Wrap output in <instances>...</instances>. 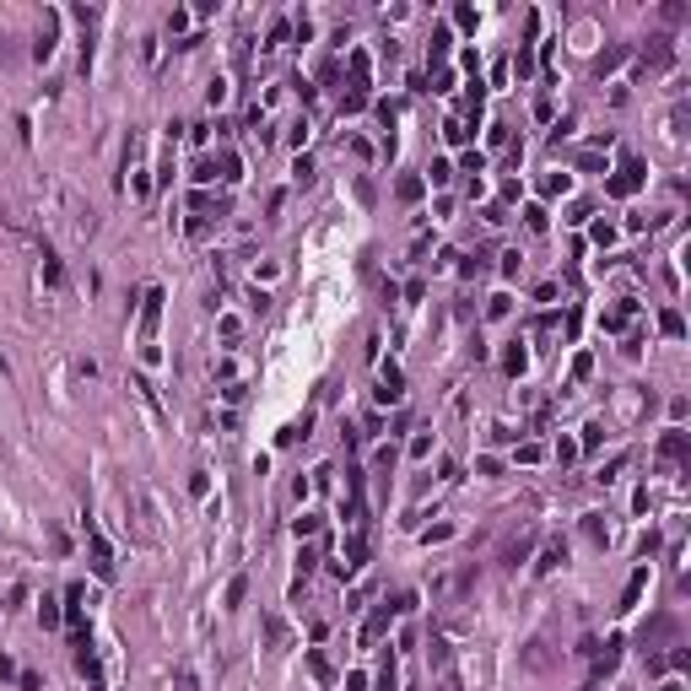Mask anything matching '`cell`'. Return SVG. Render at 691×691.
<instances>
[{
	"mask_svg": "<svg viewBox=\"0 0 691 691\" xmlns=\"http://www.w3.org/2000/svg\"><path fill=\"white\" fill-rule=\"evenodd\" d=\"M637 184H643V163H627V168H621V179H610V195H632Z\"/></svg>",
	"mask_w": 691,
	"mask_h": 691,
	"instance_id": "cell-1",
	"label": "cell"
},
{
	"mask_svg": "<svg viewBox=\"0 0 691 691\" xmlns=\"http://www.w3.org/2000/svg\"><path fill=\"white\" fill-rule=\"evenodd\" d=\"M92 572H98V578H108V572H114V551H108V540H103V535H92Z\"/></svg>",
	"mask_w": 691,
	"mask_h": 691,
	"instance_id": "cell-2",
	"label": "cell"
},
{
	"mask_svg": "<svg viewBox=\"0 0 691 691\" xmlns=\"http://www.w3.org/2000/svg\"><path fill=\"white\" fill-rule=\"evenodd\" d=\"M163 292H157V286H151V292H146V313H141V325H146V335H151V329H157V313H163Z\"/></svg>",
	"mask_w": 691,
	"mask_h": 691,
	"instance_id": "cell-3",
	"label": "cell"
},
{
	"mask_svg": "<svg viewBox=\"0 0 691 691\" xmlns=\"http://www.w3.org/2000/svg\"><path fill=\"white\" fill-rule=\"evenodd\" d=\"M664 459H686V432H664Z\"/></svg>",
	"mask_w": 691,
	"mask_h": 691,
	"instance_id": "cell-4",
	"label": "cell"
},
{
	"mask_svg": "<svg viewBox=\"0 0 691 691\" xmlns=\"http://www.w3.org/2000/svg\"><path fill=\"white\" fill-rule=\"evenodd\" d=\"M643 584H648V567H637V572H632V584H627V600H621V610H632V605H637Z\"/></svg>",
	"mask_w": 691,
	"mask_h": 691,
	"instance_id": "cell-5",
	"label": "cell"
},
{
	"mask_svg": "<svg viewBox=\"0 0 691 691\" xmlns=\"http://www.w3.org/2000/svg\"><path fill=\"white\" fill-rule=\"evenodd\" d=\"M346 556H351L346 567H362V562H367V540H362V535H351V540H346Z\"/></svg>",
	"mask_w": 691,
	"mask_h": 691,
	"instance_id": "cell-6",
	"label": "cell"
},
{
	"mask_svg": "<svg viewBox=\"0 0 691 691\" xmlns=\"http://www.w3.org/2000/svg\"><path fill=\"white\" fill-rule=\"evenodd\" d=\"M562 556H567V546H562V540H551V546H546V556H540L535 567H540V572H551L556 562H562Z\"/></svg>",
	"mask_w": 691,
	"mask_h": 691,
	"instance_id": "cell-7",
	"label": "cell"
},
{
	"mask_svg": "<svg viewBox=\"0 0 691 691\" xmlns=\"http://www.w3.org/2000/svg\"><path fill=\"white\" fill-rule=\"evenodd\" d=\"M389 616H394V605H384V610H378V616H373V621H367V643H373V637H378V632L389 627Z\"/></svg>",
	"mask_w": 691,
	"mask_h": 691,
	"instance_id": "cell-8",
	"label": "cell"
},
{
	"mask_svg": "<svg viewBox=\"0 0 691 691\" xmlns=\"http://www.w3.org/2000/svg\"><path fill=\"white\" fill-rule=\"evenodd\" d=\"M244 594H248V578H232L227 584V605H244Z\"/></svg>",
	"mask_w": 691,
	"mask_h": 691,
	"instance_id": "cell-9",
	"label": "cell"
},
{
	"mask_svg": "<svg viewBox=\"0 0 691 691\" xmlns=\"http://www.w3.org/2000/svg\"><path fill=\"white\" fill-rule=\"evenodd\" d=\"M659 329H664V335H686V325H681V313H659Z\"/></svg>",
	"mask_w": 691,
	"mask_h": 691,
	"instance_id": "cell-10",
	"label": "cell"
},
{
	"mask_svg": "<svg viewBox=\"0 0 691 691\" xmlns=\"http://www.w3.org/2000/svg\"><path fill=\"white\" fill-rule=\"evenodd\" d=\"M400 200H422V179H400Z\"/></svg>",
	"mask_w": 691,
	"mask_h": 691,
	"instance_id": "cell-11",
	"label": "cell"
},
{
	"mask_svg": "<svg viewBox=\"0 0 691 691\" xmlns=\"http://www.w3.org/2000/svg\"><path fill=\"white\" fill-rule=\"evenodd\" d=\"M179 691H195V670L189 664H179Z\"/></svg>",
	"mask_w": 691,
	"mask_h": 691,
	"instance_id": "cell-12",
	"label": "cell"
}]
</instances>
